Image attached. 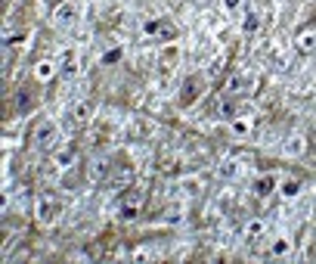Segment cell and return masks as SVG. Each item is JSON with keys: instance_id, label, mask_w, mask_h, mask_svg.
I'll list each match as a JSON object with an SVG mask.
<instances>
[{"instance_id": "obj_1", "label": "cell", "mask_w": 316, "mask_h": 264, "mask_svg": "<svg viewBox=\"0 0 316 264\" xmlns=\"http://www.w3.org/2000/svg\"><path fill=\"white\" fill-rule=\"evenodd\" d=\"M143 202H146V196H143L140 190L124 193L121 202H118V218H121V221H137V218L143 214Z\"/></svg>"}, {"instance_id": "obj_2", "label": "cell", "mask_w": 316, "mask_h": 264, "mask_svg": "<svg viewBox=\"0 0 316 264\" xmlns=\"http://www.w3.org/2000/svg\"><path fill=\"white\" fill-rule=\"evenodd\" d=\"M93 118V103L90 100H77L71 109H68V122L71 125H87Z\"/></svg>"}, {"instance_id": "obj_3", "label": "cell", "mask_w": 316, "mask_h": 264, "mask_svg": "<svg viewBox=\"0 0 316 264\" xmlns=\"http://www.w3.org/2000/svg\"><path fill=\"white\" fill-rule=\"evenodd\" d=\"M53 140H56V125H53V122H37V125H34V143H37V146L50 149Z\"/></svg>"}, {"instance_id": "obj_4", "label": "cell", "mask_w": 316, "mask_h": 264, "mask_svg": "<svg viewBox=\"0 0 316 264\" xmlns=\"http://www.w3.org/2000/svg\"><path fill=\"white\" fill-rule=\"evenodd\" d=\"M239 112H242V103H239V100H229V97L217 100V106H214V115L223 118V122H232Z\"/></svg>"}, {"instance_id": "obj_5", "label": "cell", "mask_w": 316, "mask_h": 264, "mask_svg": "<svg viewBox=\"0 0 316 264\" xmlns=\"http://www.w3.org/2000/svg\"><path fill=\"white\" fill-rule=\"evenodd\" d=\"M87 174H90V180H106V177H112V162L102 159V156H96V159L90 162Z\"/></svg>"}, {"instance_id": "obj_6", "label": "cell", "mask_w": 316, "mask_h": 264, "mask_svg": "<svg viewBox=\"0 0 316 264\" xmlns=\"http://www.w3.org/2000/svg\"><path fill=\"white\" fill-rule=\"evenodd\" d=\"M295 47H298L301 53H310V50L316 47V28H304V31L295 37Z\"/></svg>"}, {"instance_id": "obj_7", "label": "cell", "mask_w": 316, "mask_h": 264, "mask_svg": "<svg viewBox=\"0 0 316 264\" xmlns=\"http://www.w3.org/2000/svg\"><path fill=\"white\" fill-rule=\"evenodd\" d=\"M143 34H165V37H171L174 34V25L168 22V19H155V22H146V28H143Z\"/></svg>"}, {"instance_id": "obj_8", "label": "cell", "mask_w": 316, "mask_h": 264, "mask_svg": "<svg viewBox=\"0 0 316 264\" xmlns=\"http://www.w3.org/2000/svg\"><path fill=\"white\" fill-rule=\"evenodd\" d=\"M37 218H41L44 224H50V221L56 218V202H53V196H44L41 202H37Z\"/></svg>"}, {"instance_id": "obj_9", "label": "cell", "mask_w": 316, "mask_h": 264, "mask_svg": "<svg viewBox=\"0 0 316 264\" xmlns=\"http://www.w3.org/2000/svg\"><path fill=\"white\" fill-rule=\"evenodd\" d=\"M74 16H77L74 4H71V0H65V4L56 10V25H71V22H74Z\"/></svg>"}, {"instance_id": "obj_10", "label": "cell", "mask_w": 316, "mask_h": 264, "mask_svg": "<svg viewBox=\"0 0 316 264\" xmlns=\"http://www.w3.org/2000/svg\"><path fill=\"white\" fill-rule=\"evenodd\" d=\"M285 149H288L292 156H304V153H307V137H304V134H292V137L285 140Z\"/></svg>"}, {"instance_id": "obj_11", "label": "cell", "mask_w": 316, "mask_h": 264, "mask_svg": "<svg viewBox=\"0 0 316 264\" xmlns=\"http://www.w3.org/2000/svg\"><path fill=\"white\" fill-rule=\"evenodd\" d=\"M217 174H220V177H235V174H239V159H235V156H226V159L217 165Z\"/></svg>"}, {"instance_id": "obj_12", "label": "cell", "mask_w": 316, "mask_h": 264, "mask_svg": "<svg viewBox=\"0 0 316 264\" xmlns=\"http://www.w3.org/2000/svg\"><path fill=\"white\" fill-rule=\"evenodd\" d=\"M264 233H267V224H264V221H251L248 227H245V239H248V243H257Z\"/></svg>"}, {"instance_id": "obj_13", "label": "cell", "mask_w": 316, "mask_h": 264, "mask_svg": "<svg viewBox=\"0 0 316 264\" xmlns=\"http://www.w3.org/2000/svg\"><path fill=\"white\" fill-rule=\"evenodd\" d=\"M223 90H226V93H242V90H245V81L239 78V75H229V78L223 81Z\"/></svg>"}, {"instance_id": "obj_14", "label": "cell", "mask_w": 316, "mask_h": 264, "mask_svg": "<svg viewBox=\"0 0 316 264\" xmlns=\"http://www.w3.org/2000/svg\"><path fill=\"white\" fill-rule=\"evenodd\" d=\"M273 186H276L273 177H257V180H254V193H257V196H270Z\"/></svg>"}, {"instance_id": "obj_15", "label": "cell", "mask_w": 316, "mask_h": 264, "mask_svg": "<svg viewBox=\"0 0 316 264\" xmlns=\"http://www.w3.org/2000/svg\"><path fill=\"white\" fill-rule=\"evenodd\" d=\"M158 168H162V171H177V156L174 153H162V156H158Z\"/></svg>"}, {"instance_id": "obj_16", "label": "cell", "mask_w": 316, "mask_h": 264, "mask_svg": "<svg viewBox=\"0 0 316 264\" xmlns=\"http://www.w3.org/2000/svg\"><path fill=\"white\" fill-rule=\"evenodd\" d=\"M74 159H77L74 149H62V153L56 156V165H59V168H68V165H74Z\"/></svg>"}, {"instance_id": "obj_17", "label": "cell", "mask_w": 316, "mask_h": 264, "mask_svg": "<svg viewBox=\"0 0 316 264\" xmlns=\"http://www.w3.org/2000/svg\"><path fill=\"white\" fill-rule=\"evenodd\" d=\"M62 71L68 75V78H71V75H77V53H68V56L62 59Z\"/></svg>"}, {"instance_id": "obj_18", "label": "cell", "mask_w": 316, "mask_h": 264, "mask_svg": "<svg viewBox=\"0 0 316 264\" xmlns=\"http://www.w3.org/2000/svg\"><path fill=\"white\" fill-rule=\"evenodd\" d=\"M28 106H31V93H28V90H19V93H16V109L25 112Z\"/></svg>"}, {"instance_id": "obj_19", "label": "cell", "mask_w": 316, "mask_h": 264, "mask_svg": "<svg viewBox=\"0 0 316 264\" xmlns=\"http://www.w3.org/2000/svg\"><path fill=\"white\" fill-rule=\"evenodd\" d=\"M50 75H53V65H50V62H41V65H37V78H41V81H47Z\"/></svg>"}, {"instance_id": "obj_20", "label": "cell", "mask_w": 316, "mask_h": 264, "mask_svg": "<svg viewBox=\"0 0 316 264\" xmlns=\"http://www.w3.org/2000/svg\"><path fill=\"white\" fill-rule=\"evenodd\" d=\"M177 62V50H168V56H162V62H158V65H162V68H171Z\"/></svg>"}, {"instance_id": "obj_21", "label": "cell", "mask_w": 316, "mask_h": 264, "mask_svg": "<svg viewBox=\"0 0 316 264\" xmlns=\"http://www.w3.org/2000/svg\"><path fill=\"white\" fill-rule=\"evenodd\" d=\"M199 93V81H189L186 87H183V100H189V97H195Z\"/></svg>"}, {"instance_id": "obj_22", "label": "cell", "mask_w": 316, "mask_h": 264, "mask_svg": "<svg viewBox=\"0 0 316 264\" xmlns=\"http://www.w3.org/2000/svg\"><path fill=\"white\" fill-rule=\"evenodd\" d=\"M298 190H301V183H298V180H288V183H285V196H295Z\"/></svg>"}, {"instance_id": "obj_23", "label": "cell", "mask_w": 316, "mask_h": 264, "mask_svg": "<svg viewBox=\"0 0 316 264\" xmlns=\"http://www.w3.org/2000/svg\"><path fill=\"white\" fill-rule=\"evenodd\" d=\"M62 186H65V190H71V186H74V174H62Z\"/></svg>"}, {"instance_id": "obj_24", "label": "cell", "mask_w": 316, "mask_h": 264, "mask_svg": "<svg viewBox=\"0 0 316 264\" xmlns=\"http://www.w3.org/2000/svg\"><path fill=\"white\" fill-rule=\"evenodd\" d=\"M232 131H235V134H245V131H248V125H245V122H235V125H232Z\"/></svg>"}, {"instance_id": "obj_25", "label": "cell", "mask_w": 316, "mask_h": 264, "mask_svg": "<svg viewBox=\"0 0 316 264\" xmlns=\"http://www.w3.org/2000/svg\"><path fill=\"white\" fill-rule=\"evenodd\" d=\"M118 56H121V50H109V56H106V62H115Z\"/></svg>"}]
</instances>
